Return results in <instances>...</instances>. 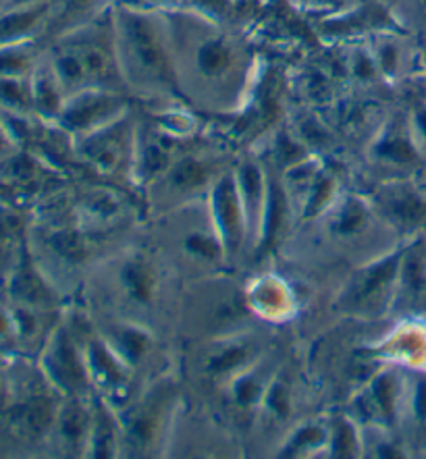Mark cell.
Returning a JSON list of instances; mask_svg holds the SVG:
<instances>
[{"instance_id": "cell-1", "label": "cell", "mask_w": 426, "mask_h": 459, "mask_svg": "<svg viewBox=\"0 0 426 459\" xmlns=\"http://www.w3.org/2000/svg\"><path fill=\"white\" fill-rule=\"evenodd\" d=\"M115 50L126 61L127 74L143 88H170L173 71L159 23L142 13L121 11Z\"/></svg>"}, {"instance_id": "cell-2", "label": "cell", "mask_w": 426, "mask_h": 459, "mask_svg": "<svg viewBox=\"0 0 426 459\" xmlns=\"http://www.w3.org/2000/svg\"><path fill=\"white\" fill-rule=\"evenodd\" d=\"M115 61V44L109 46L90 34L63 36L48 56V65L61 85L65 100L90 88H102L113 80Z\"/></svg>"}, {"instance_id": "cell-3", "label": "cell", "mask_w": 426, "mask_h": 459, "mask_svg": "<svg viewBox=\"0 0 426 459\" xmlns=\"http://www.w3.org/2000/svg\"><path fill=\"white\" fill-rule=\"evenodd\" d=\"M40 368L46 383L63 395H75L85 386L88 368L67 326H55L40 350Z\"/></svg>"}, {"instance_id": "cell-4", "label": "cell", "mask_w": 426, "mask_h": 459, "mask_svg": "<svg viewBox=\"0 0 426 459\" xmlns=\"http://www.w3.org/2000/svg\"><path fill=\"white\" fill-rule=\"evenodd\" d=\"M119 108L121 102L115 96L98 90H85L65 100L57 121H61V126L71 131H90L113 123V117H117Z\"/></svg>"}, {"instance_id": "cell-5", "label": "cell", "mask_w": 426, "mask_h": 459, "mask_svg": "<svg viewBox=\"0 0 426 459\" xmlns=\"http://www.w3.org/2000/svg\"><path fill=\"white\" fill-rule=\"evenodd\" d=\"M0 293L11 304L38 307V310H46L52 304V299H55L48 283H46L38 266L34 264V258H31L28 247H25L22 258H19L17 266L13 268L9 279L4 281Z\"/></svg>"}, {"instance_id": "cell-6", "label": "cell", "mask_w": 426, "mask_h": 459, "mask_svg": "<svg viewBox=\"0 0 426 459\" xmlns=\"http://www.w3.org/2000/svg\"><path fill=\"white\" fill-rule=\"evenodd\" d=\"M28 247L25 219L15 202H0V290Z\"/></svg>"}, {"instance_id": "cell-7", "label": "cell", "mask_w": 426, "mask_h": 459, "mask_svg": "<svg viewBox=\"0 0 426 459\" xmlns=\"http://www.w3.org/2000/svg\"><path fill=\"white\" fill-rule=\"evenodd\" d=\"M239 202L235 181L231 177H225L213 192V212L227 247H238L244 235V214H241Z\"/></svg>"}, {"instance_id": "cell-8", "label": "cell", "mask_w": 426, "mask_h": 459, "mask_svg": "<svg viewBox=\"0 0 426 459\" xmlns=\"http://www.w3.org/2000/svg\"><path fill=\"white\" fill-rule=\"evenodd\" d=\"M235 52L222 36L204 38L196 48L194 67L202 80L214 82L231 74Z\"/></svg>"}, {"instance_id": "cell-9", "label": "cell", "mask_w": 426, "mask_h": 459, "mask_svg": "<svg viewBox=\"0 0 426 459\" xmlns=\"http://www.w3.org/2000/svg\"><path fill=\"white\" fill-rule=\"evenodd\" d=\"M82 154L91 165L100 170H113L119 165L123 154V135L121 129L115 126H104L98 134H94L83 142Z\"/></svg>"}, {"instance_id": "cell-10", "label": "cell", "mask_w": 426, "mask_h": 459, "mask_svg": "<svg viewBox=\"0 0 426 459\" xmlns=\"http://www.w3.org/2000/svg\"><path fill=\"white\" fill-rule=\"evenodd\" d=\"M55 430L63 449L67 454L75 455L82 451L83 443L90 441V418L80 405L69 403L63 410H58Z\"/></svg>"}, {"instance_id": "cell-11", "label": "cell", "mask_w": 426, "mask_h": 459, "mask_svg": "<svg viewBox=\"0 0 426 459\" xmlns=\"http://www.w3.org/2000/svg\"><path fill=\"white\" fill-rule=\"evenodd\" d=\"M399 268V255H391L383 262H378L377 266H372L370 271L360 281L356 287V299L360 306H377L385 299V293L389 291V285L396 279Z\"/></svg>"}, {"instance_id": "cell-12", "label": "cell", "mask_w": 426, "mask_h": 459, "mask_svg": "<svg viewBox=\"0 0 426 459\" xmlns=\"http://www.w3.org/2000/svg\"><path fill=\"white\" fill-rule=\"evenodd\" d=\"M159 418L161 408L159 402L156 403H143L142 408H137L129 418L127 424V438L135 449H146L159 430Z\"/></svg>"}, {"instance_id": "cell-13", "label": "cell", "mask_w": 426, "mask_h": 459, "mask_svg": "<svg viewBox=\"0 0 426 459\" xmlns=\"http://www.w3.org/2000/svg\"><path fill=\"white\" fill-rule=\"evenodd\" d=\"M123 285L137 304H148L154 293V273L143 260H129L123 268Z\"/></svg>"}, {"instance_id": "cell-14", "label": "cell", "mask_w": 426, "mask_h": 459, "mask_svg": "<svg viewBox=\"0 0 426 459\" xmlns=\"http://www.w3.org/2000/svg\"><path fill=\"white\" fill-rule=\"evenodd\" d=\"M88 362L94 368L96 377L104 380V383L110 386H121L126 383V372L117 362L115 353L104 347L102 343H91V347L88 350Z\"/></svg>"}, {"instance_id": "cell-15", "label": "cell", "mask_w": 426, "mask_h": 459, "mask_svg": "<svg viewBox=\"0 0 426 459\" xmlns=\"http://www.w3.org/2000/svg\"><path fill=\"white\" fill-rule=\"evenodd\" d=\"M402 283L404 290L412 298H422L426 293V255L421 250H412L404 258L402 264Z\"/></svg>"}, {"instance_id": "cell-16", "label": "cell", "mask_w": 426, "mask_h": 459, "mask_svg": "<svg viewBox=\"0 0 426 459\" xmlns=\"http://www.w3.org/2000/svg\"><path fill=\"white\" fill-rule=\"evenodd\" d=\"M19 353H22V350H19L15 318H13L11 304L0 293V359L3 362H11Z\"/></svg>"}, {"instance_id": "cell-17", "label": "cell", "mask_w": 426, "mask_h": 459, "mask_svg": "<svg viewBox=\"0 0 426 459\" xmlns=\"http://www.w3.org/2000/svg\"><path fill=\"white\" fill-rule=\"evenodd\" d=\"M389 210L396 219L405 222V225H416V222H422L426 219L424 202L412 194H402L393 198L389 202Z\"/></svg>"}, {"instance_id": "cell-18", "label": "cell", "mask_w": 426, "mask_h": 459, "mask_svg": "<svg viewBox=\"0 0 426 459\" xmlns=\"http://www.w3.org/2000/svg\"><path fill=\"white\" fill-rule=\"evenodd\" d=\"M378 152H381L383 159H389L393 162H412L416 159L414 143L404 134L387 137V140H383L381 148H378Z\"/></svg>"}, {"instance_id": "cell-19", "label": "cell", "mask_w": 426, "mask_h": 459, "mask_svg": "<svg viewBox=\"0 0 426 459\" xmlns=\"http://www.w3.org/2000/svg\"><path fill=\"white\" fill-rule=\"evenodd\" d=\"M206 177H208V170L204 169V165H202L200 160H194V159L181 160L173 170L175 186L186 187V189L202 186V183L206 181Z\"/></svg>"}, {"instance_id": "cell-20", "label": "cell", "mask_w": 426, "mask_h": 459, "mask_svg": "<svg viewBox=\"0 0 426 459\" xmlns=\"http://www.w3.org/2000/svg\"><path fill=\"white\" fill-rule=\"evenodd\" d=\"M396 393H397V385H396V378L391 375L377 378L375 386H372V395H375L377 408L381 410V414L385 418H393V411H396Z\"/></svg>"}, {"instance_id": "cell-21", "label": "cell", "mask_w": 426, "mask_h": 459, "mask_svg": "<svg viewBox=\"0 0 426 459\" xmlns=\"http://www.w3.org/2000/svg\"><path fill=\"white\" fill-rule=\"evenodd\" d=\"M146 347H148L146 333L137 329H123L119 333V351L123 358L129 359V362H137V359H142Z\"/></svg>"}, {"instance_id": "cell-22", "label": "cell", "mask_w": 426, "mask_h": 459, "mask_svg": "<svg viewBox=\"0 0 426 459\" xmlns=\"http://www.w3.org/2000/svg\"><path fill=\"white\" fill-rule=\"evenodd\" d=\"M85 208L91 214V219L110 221L119 214V202H117L110 194H91L88 202H85Z\"/></svg>"}, {"instance_id": "cell-23", "label": "cell", "mask_w": 426, "mask_h": 459, "mask_svg": "<svg viewBox=\"0 0 426 459\" xmlns=\"http://www.w3.org/2000/svg\"><path fill=\"white\" fill-rule=\"evenodd\" d=\"M109 418H100L96 422V429H94V437L91 438V443H94V451L96 455H110L113 454V445H115V432H113V426L107 422Z\"/></svg>"}, {"instance_id": "cell-24", "label": "cell", "mask_w": 426, "mask_h": 459, "mask_svg": "<svg viewBox=\"0 0 426 459\" xmlns=\"http://www.w3.org/2000/svg\"><path fill=\"white\" fill-rule=\"evenodd\" d=\"M244 353L246 351L241 347H227V350L216 353L208 368H211V372H227L231 368H238L244 362Z\"/></svg>"}, {"instance_id": "cell-25", "label": "cell", "mask_w": 426, "mask_h": 459, "mask_svg": "<svg viewBox=\"0 0 426 459\" xmlns=\"http://www.w3.org/2000/svg\"><path fill=\"white\" fill-rule=\"evenodd\" d=\"M366 222V212L358 204L345 206L343 212L339 216V231L343 235H352L360 231Z\"/></svg>"}, {"instance_id": "cell-26", "label": "cell", "mask_w": 426, "mask_h": 459, "mask_svg": "<svg viewBox=\"0 0 426 459\" xmlns=\"http://www.w3.org/2000/svg\"><path fill=\"white\" fill-rule=\"evenodd\" d=\"M258 397H260V386L252 377H244L241 380H238V385H235V402L244 405V408H250Z\"/></svg>"}, {"instance_id": "cell-27", "label": "cell", "mask_w": 426, "mask_h": 459, "mask_svg": "<svg viewBox=\"0 0 426 459\" xmlns=\"http://www.w3.org/2000/svg\"><path fill=\"white\" fill-rule=\"evenodd\" d=\"M187 247L194 254L204 255V258H216V252H219V244L211 238V235H192L187 239Z\"/></svg>"}, {"instance_id": "cell-28", "label": "cell", "mask_w": 426, "mask_h": 459, "mask_svg": "<svg viewBox=\"0 0 426 459\" xmlns=\"http://www.w3.org/2000/svg\"><path fill=\"white\" fill-rule=\"evenodd\" d=\"M19 148L15 142H13V137L9 135V131L4 129L3 121H0V170H3L6 165H9L13 156L19 152Z\"/></svg>"}, {"instance_id": "cell-29", "label": "cell", "mask_w": 426, "mask_h": 459, "mask_svg": "<svg viewBox=\"0 0 426 459\" xmlns=\"http://www.w3.org/2000/svg\"><path fill=\"white\" fill-rule=\"evenodd\" d=\"M266 405L268 410H273L277 416H285L287 414V391L283 389V385H274L266 395Z\"/></svg>"}, {"instance_id": "cell-30", "label": "cell", "mask_w": 426, "mask_h": 459, "mask_svg": "<svg viewBox=\"0 0 426 459\" xmlns=\"http://www.w3.org/2000/svg\"><path fill=\"white\" fill-rule=\"evenodd\" d=\"M352 443H353V437L350 432V426H339L335 435V455H350Z\"/></svg>"}, {"instance_id": "cell-31", "label": "cell", "mask_w": 426, "mask_h": 459, "mask_svg": "<svg viewBox=\"0 0 426 459\" xmlns=\"http://www.w3.org/2000/svg\"><path fill=\"white\" fill-rule=\"evenodd\" d=\"M414 414L416 418L424 422L426 420V378L418 380L416 391H414Z\"/></svg>"}, {"instance_id": "cell-32", "label": "cell", "mask_w": 426, "mask_h": 459, "mask_svg": "<svg viewBox=\"0 0 426 459\" xmlns=\"http://www.w3.org/2000/svg\"><path fill=\"white\" fill-rule=\"evenodd\" d=\"M378 61H381V67L387 71V74H391L393 67H396L397 63V50L396 46L387 44L381 48V56H378Z\"/></svg>"}, {"instance_id": "cell-33", "label": "cell", "mask_w": 426, "mask_h": 459, "mask_svg": "<svg viewBox=\"0 0 426 459\" xmlns=\"http://www.w3.org/2000/svg\"><path fill=\"white\" fill-rule=\"evenodd\" d=\"M6 393H9V378H6L4 362L0 359V418H3V411L6 405Z\"/></svg>"}, {"instance_id": "cell-34", "label": "cell", "mask_w": 426, "mask_h": 459, "mask_svg": "<svg viewBox=\"0 0 426 459\" xmlns=\"http://www.w3.org/2000/svg\"><path fill=\"white\" fill-rule=\"evenodd\" d=\"M414 126H416L418 135H421L422 140L426 142V107H421V108L416 110V115H414Z\"/></svg>"}, {"instance_id": "cell-35", "label": "cell", "mask_w": 426, "mask_h": 459, "mask_svg": "<svg viewBox=\"0 0 426 459\" xmlns=\"http://www.w3.org/2000/svg\"><path fill=\"white\" fill-rule=\"evenodd\" d=\"M200 4H204V6H211V9H216V11H222L225 9V3L227 0H198Z\"/></svg>"}, {"instance_id": "cell-36", "label": "cell", "mask_w": 426, "mask_h": 459, "mask_svg": "<svg viewBox=\"0 0 426 459\" xmlns=\"http://www.w3.org/2000/svg\"><path fill=\"white\" fill-rule=\"evenodd\" d=\"M424 4H426V0H424Z\"/></svg>"}]
</instances>
